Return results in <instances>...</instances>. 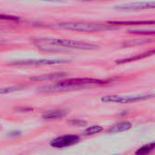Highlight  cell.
<instances>
[{
  "label": "cell",
  "instance_id": "1",
  "mask_svg": "<svg viewBox=\"0 0 155 155\" xmlns=\"http://www.w3.org/2000/svg\"><path fill=\"white\" fill-rule=\"evenodd\" d=\"M107 84L106 81L94 79V78H70L62 80L53 84L42 86L38 90L44 93H60V92H70L74 90H81L94 85H101Z\"/></svg>",
  "mask_w": 155,
  "mask_h": 155
},
{
  "label": "cell",
  "instance_id": "2",
  "mask_svg": "<svg viewBox=\"0 0 155 155\" xmlns=\"http://www.w3.org/2000/svg\"><path fill=\"white\" fill-rule=\"evenodd\" d=\"M54 27L79 31V32H103L107 30H115L118 29L117 26L111 25H103V24H94V23H84V22H64L54 25Z\"/></svg>",
  "mask_w": 155,
  "mask_h": 155
},
{
  "label": "cell",
  "instance_id": "3",
  "mask_svg": "<svg viewBox=\"0 0 155 155\" xmlns=\"http://www.w3.org/2000/svg\"><path fill=\"white\" fill-rule=\"evenodd\" d=\"M39 42L45 43L54 47H60L63 49H79V50H95L99 48V45L89 44L86 42L63 39V38H39Z\"/></svg>",
  "mask_w": 155,
  "mask_h": 155
},
{
  "label": "cell",
  "instance_id": "4",
  "mask_svg": "<svg viewBox=\"0 0 155 155\" xmlns=\"http://www.w3.org/2000/svg\"><path fill=\"white\" fill-rule=\"evenodd\" d=\"M154 96V94L152 93L150 94H139V95H131V96H125V95H106L103 96L101 100L104 103H114V104H131V103H136L140 101H145L153 98Z\"/></svg>",
  "mask_w": 155,
  "mask_h": 155
},
{
  "label": "cell",
  "instance_id": "5",
  "mask_svg": "<svg viewBox=\"0 0 155 155\" xmlns=\"http://www.w3.org/2000/svg\"><path fill=\"white\" fill-rule=\"evenodd\" d=\"M80 142V137L75 134H66L59 136L50 142V145L56 149H63L74 145Z\"/></svg>",
  "mask_w": 155,
  "mask_h": 155
},
{
  "label": "cell",
  "instance_id": "6",
  "mask_svg": "<svg viewBox=\"0 0 155 155\" xmlns=\"http://www.w3.org/2000/svg\"><path fill=\"white\" fill-rule=\"evenodd\" d=\"M155 3L152 2H134L117 5L114 6L115 9L121 11H133V10H144V9H153L154 8Z\"/></svg>",
  "mask_w": 155,
  "mask_h": 155
},
{
  "label": "cell",
  "instance_id": "7",
  "mask_svg": "<svg viewBox=\"0 0 155 155\" xmlns=\"http://www.w3.org/2000/svg\"><path fill=\"white\" fill-rule=\"evenodd\" d=\"M70 62L67 59H31L22 60L14 63V64L22 65H47V64H62Z\"/></svg>",
  "mask_w": 155,
  "mask_h": 155
},
{
  "label": "cell",
  "instance_id": "8",
  "mask_svg": "<svg viewBox=\"0 0 155 155\" xmlns=\"http://www.w3.org/2000/svg\"><path fill=\"white\" fill-rule=\"evenodd\" d=\"M68 112L65 110L61 109H55V110H49L45 111L42 114V118L45 121H53V120H58L65 117L67 115Z\"/></svg>",
  "mask_w": 155,
  "mask_h": 155
},
{
  "label": "cell",
  "instance_id": "9",
  "mask_svg": "<svg viewBox=\"0 0 155 155\" xmlns=\"http://www.w3.org/2000/svg\"><path fill=\"white\" fill-rule=\"evenodd\" d=\"M132 124L130 122L124 121V122H121L119 124H116L115 125H114L113 127H111L107 133L108 134H118V133H122V132H125L128 131L132 128Z\"/></svg>",
  "mask_w": 155,
  "mask_h": 155
},
{
  "label": "cell",
  "instance_id": "10",
  "mask_svg": "<svg viewBox=\"0 0 155 155\" xmlns=\"http://www.w3.org/2000/svg\"><path fill=\"white\" fill-rule=\"evenodd\" d=\"M64 75V73H54V74H43L38 75L35 77H31V81H53L59 78H62Z\"/></svg>",
  "mask_w": 155,
  "mask_h": 155
},
{
  "label": "cell",
  "instance_id": "11",
  "mask_svg": "<svg viewBox=\"0 0 155 155\" xmlns=\"http://www.w3.org/2000/svg\"><path fill=\"white\" fill-rule=\"evenodd\" d=\"M108 24L114 25H149L154 24V21H110Z\"/></svg>",
  "mask_w": 155,
  "mask_h": 155
},
{
  "label": "cell",
  "instance_id": "12",
  "mask_svg": "<svg viewBox=\"0 0 155 155\" xmlns=\"http://www.w3.org/2000/svg\"><path fill=\"white\" fill-rule=\"evenodd\" d=\"M153 54H154V50H152L150 52H145V53H143V54H136L134 56H130V57H127V58H124V59H120V60H117L115 63L116 64H124V63H128V62H132V61H136V60L147 57L149 55H152Z\"/></svg>",
  "mask_w": 155,
  "mask_h": 155
},
{
  "label": "cell",
  "instance_id": "13",
  "mask_svg": "<svg viewBox=\"0 0 155 155\" xmlns=\"http://www.w3.org/2000/svg\"><path fill=\"white\" fill-rule=\"evenodd\" d=\"M154 147H155L154 143H149V144L143 145V147L139 148V149L135 152V153L139 155L148 154V153H150L154 149Z\"/></svg>",
  "mask_w": 155,
  "mask_h": 155
},
{
  "label": "cell",
  "instance_id": "14",
  "mask_svg": "<svg viewBox=\"0 0 155 155\" xmlns=\"http://www.w3.org/2000/svg\"><path fill=\"white\" fill-rule=\"evenodd\" d=\"M103 130H104V128L100 125H93V126L86 128L84 132V135H93V134L101 133Z\"/></svg>",
  "mask_w": 155,
  "mask_h": 155
},
{
  "label": "cell",
  "instance_id": "15",
  "mask_svg": "<svg viewBox=\"0 0 155 155\" xmlns=\"http://www.w3.org/2000/svg\"><path fill=\"white\" fill-rule=\"evenodd\" d=\"M129 33L132 34H141V35H153L154 29H130Z\"/></svg>",
  "mask_w": 155,
  "mask_h": 155
},
{
  "label": "cell",
  "instance_id": "16",
  "mask_svg": "<svg viewBox=\"0 0 155 155\" xmlns=\"http://www.w3.org/2000/svg\"><path fill=\"white\" fill-rule=\"evenodd\" d=\"M22 87L20 86H11V87H4V88H0V94H8V93H13L15 91H19L21 90Z\"/></svg>",
  "mask_w": 155,
  "mask_h": 155
},
{
  "label": "cell",
  "instance_id": "17",
  "mask_svg": "<svg viewBox=\"0 0 155 155\" xmlns=\"http://www.w3.org/2000/svg\"><path fill=\"white\" fill-rule=\"evenodd\" d=\"M18 19H19V17H16V16L0 15V20H14V21H16V20H18Z\"/></svg>",
  "mask_w": 155,
  "mask_h": 155
},
{
  "label": "cell",
  "instance_id": "18",
  "mask_svg": "<svg viewBox=\"0 0 155 155\" xmlns=\"http://www.w3.org/2000/svg\"><path fill=\"white\" fill-rule=\"evenodd\" d=\"M71 124H74L77 126H83V125H85L86 124V122H84L82 120H74V121H71L70 122Z\"/></svg>",
  "mask_w": 155,
  "mask_h": 155
},
{
  "label": "cell",
  "instance_id": "19",
  "mask_svg": "<svg viewBox=\"0 0 155 155\" xmlns=\"http://www.w3.org/2000/svg\"><path fill=\"white\" fill-rule=\"evenodd\" d=\"M38 1H45V2H54V3H60V2H64V0H38Z\"/></svg>",
  "mask_w": 155,
  "mask_h": 155
},
{
  "label": "cell",
  "instance_id": "20",
  "mask_svg": "<svg viewBox=\"0 0 155 155\" xmlns=\"http://www.w3.org/2000/svg\"><path fill=\"white\" fill-rule=\"evenodd\" d=\"M4 43V41H2V40H0V44H3Z\"/></svg>",
  "mask_w": 155,
  "mask_h": 155
},
{
  "label": "cell",
  "instance_id": "21",
  "mask_svg": "<svg viewBox=\"0 0 155 155\" xmlns=\"http://www.w3.org/2000/svg\"><path fill=\"white\" fill-rule=\"evenodd\" d=\"M84 1H89V0H84Z\"/></svg>",
  "mask_w": 155,
  "mask_h": 155
}]
</instances>
